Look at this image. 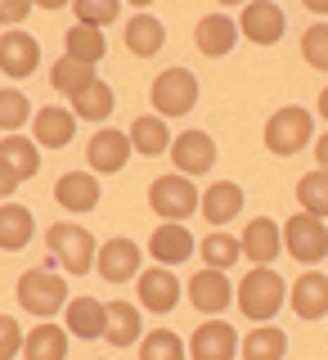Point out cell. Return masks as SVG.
<instances>
[{
    "label": "cell",
    "mask_w": 328,
    "mask_h": 360,
    "mask_svg": "<svg viewBox=\"0 0 328 360\" xmlns=\"http://www.w3.org/2000/svg\"><path fill=\"white\" fill-rule=\"evenodd\" d=\"M301 5H306L310 14H328V0H301Z\"/></svg>",
    "instance_id": "obj_44"
},
{
    "label": "cell",
    "mask_w": 328,
    "mask_h": 360,
    "mask_svg": "<svg viewBox=\"0 0 328 360\" xmlns=\"http://www.w3.org/2000/svg\"><path fill=\"white\" fill-rule=\"evenodd\" d=\"M194 252H198V243H194V234H189L185 221H162L149 234V257L157 266H166V270L180 266V262H189Z\"/></svg>",
    "instance_id": "obj_12"
},
{
    "label": "cell",
    "mask_w": 328,
    "mask_h": 360,
    "mask_svg": "<svg viewBox=\"0 0 328 360\" xmlns=\"http://www.w3.org/2000/svg\"><path fill=\"white\" fill-rule=\"evenodd\" d=\"M301 59L315 72H328V22H315V27L301 32Z\"/></svg>",
    "instance_id": "obj_39"
},
{
    "label": "cell",
    "mask_w": 328,
    "mask_h": 360,
    "mask_svg": "<svg viewBox=\"0 0 328 360\" xmlns=\"http://www.w3.org/2000/svg\"><path fill=\"white\" fill-rule=\"evenodd\" d=\"M90 82H99L95 68H90V63H77V59H67V54L50 68V86H54V95H67V99H72V95H81Z\"/></svg>",
    "instance_id": "obj_34"
},
{
    "label": "cell",
    "mask_w": 328,
    "mask_h": 360,
    "mask_svg": "<svg viewBox=\"0 0 328 360\" xmlns=\"http://www.w3.org/2000/svg\"><path fill=\"white\" fill-rule=\"evenodd\" d=\"M202 266L207 270H230V266H239V257H243V248H239V234H225V230H211V234H202Z\"/></svg>",
    "instance_id": "obj_33"
},
{
    "label": "cell",
    "mask_w": 328,
    "mask_h": 360,
    "mask_svg": "<svg viewBox=\"0 0 328 360\" xmlns=\"http://www.w3.org/2000/svg\"><path fill=\"white\" fill-rule=\"evenodd\" d=\"M185 292H189V302L198 307V315H207V320H216V315L234 302V284L225 279V270H207V266L185 284Z\"/></svg>",
    "instance_id": "obj_13"
},
{
    "label": "cell",
    "mask_w": 328,
    "mask_h": 360,
    "mask_svg": "<svg viewBox=\"0 0 328 360\" xmlns=\"http://www.w3.org/2000/svg\"><path fill=\"white\" fill-rule=\"evenodd\" d=\"M162 45H166V27H162V18H153V14H135V18L126 22V50L135 54V59H153Z\"/></svg>",
    "instance_id": "obj_28"
},
{
    "label": "cell",
    "mask_w": 328,
    "mask_h": 360,
    "mask_svg": "<svg viewBox=\"0 0 328 360\" xmlns=\"http://www.w3.org/2000/svg\"><path fill=\"white\" fill-rule=\"evenodd\" d=\"M243 360H284L288 352V333L279 329V324H256V329H247V338L239 342Z\"/></svg>",
    "instance_id": "obj_31"
},
{
    "label": "cell",
    "mask_w": 328,
    "mask_h": 360,
    "mask_svg": "<svg viewBox=\"0 0 328 360\" xmlns=\"http://www.w3.org/2000/svg\"><path fill=\"white\" fill-rule=\"evenodd\" d=\"M149 104L157 108V117H185L198 104V77L189 68H166L153 77L149 86Z\"/></svg>",
    "instance_id": "obj_4"
},
{
    "label": "cell",
    "mask_w": 328,
    "mask_h": 360,
    "mask_svg": "<svg viewBox=\"0 0 328 360\" xmlns=\"http://www.w3.org/2000/svg\"><path fill=\"white\" fill-rule=\"evenodd\" d=\"M198 185L189 176H157L153 185H149V207H153V217H162V221H185V217H194L198 212Z\"/></svg>",
    "instance_id": "obj_6"
},
{
    "label": "cell",
    "mask_w": 328,
    "mask_h": 360,
    "mask_svg": "<svg viewBox=\"0 0 328 360\" xmlns=\"http://www.w3.org/2000/svg\"><path fill=\"white\" fill-rule=\"evenodd\" d=\"M67 108H72L81 122H104L108 112L117 108V95H112V86H108V82H90L81 95L67 99Z\"/></svg>",
    "instance_id": "obj_32"
},
{
    "label": "cell",
    "mask_w": 328,
    "mask_h": 360,
    "mask_svg": "<svg viewBox=\"0 0 328 360\" xmlns=\"http://www.w3.org/2000/svg\"><path fill=\"white\" fill-rule=\"evenodd\" d=\"M104 324H108V307L95 297H67L63 307V329L72 338H104Z\"/></svg>",
    "instance_id": "obj_24"
},
{
    "label": "cell",
    "mask_w": 328,
    "mask_h": 360,
    "mask_svg": "<svg viewBox=\"0 0 328 360\" xmlns=\"http://www.w3.org/2000/svg\"><path fill=\"white\" fill-rule=\"evenodd\" d=\"M32 5H41V9H63V5H72V0H32Z\"/></svg>",
    "instance_id": "obj_45"
},
{
    "label": "cell",
    "mask_w": 328,
    "mask_h": 360,
    "mask_svg": "<svg viewBox=\"0 0 328 360\" xmlns=\"http://www.w3.org/2000/svg\"><path fill=\"white\" fill-rule=\"evenodd\" d=\"M194 45L202 50V59H225L239 45V22L230 14H202L194 22Z\"/></svg>",
    "instance_id": "obj_20"
},
{
    "label": "cell",
    "mask_w": 328,
    "mask_h": 360,
    "mask_svg": "<svg viewBox=\"0 0 328 360\" xmlns=\"http://www.w3.org/2000/svg\"><path fill=\"white\" fill-rule=\"evenodd\" d=\"M135 292H140V311H153V315H166L180 307V279L166 266L140 270L135 275Z\"/></svg>",
    "instance_id": "obj_10"
},
{
    "label": "cell",
    "mask_w": 328,
    "mask_h": 360,
    "mask_svg": "<svg viewBox=\"0 0 328 360\" xmlns=\"http://www.w3.org/2000/svg\"><path fill=\"white\" fill-rule=\"evenodd\" d=\"M239 27L252 45H279L288 22H284V9H279L275 0H247L243 14H239Z\"/></svg>",
    "instance_id": "obj_14"
},
{
    "label": "cell",
    "mask_w": 328,
    "mask_h": 360,
    "mask_svg": "<svg viewBox=\"0 0 328 360\" xmlns=\"http://www.w3.org/2000/svg\"><path fill=\"white\" fill-rule=\"evenodd\" d=\"M63 54H67V59H77V63H90V68H95L108 54V41H104V32H99V27L72 22V27L63 32Z\"/></svg>",
    "instance_id": "obj_29"
},
{
    "label": "cell",
    "mask_w": 328,
    "mask_h": 360,
    "mask_svg": "<svg viewBox=\"0 0 328 360\" xmlns=\"http://www.w3.org/2000/svg\"><path fill=\"white\" fill-rule=\"evenodd\" d=\"M239 352V333H234V324H225L221 315L207 324H198L194 338H189V360H234Z\"/></svg>",
    "instance_id": "obj_17"
},
{
    "label": "cell",
    "mask_w": 328,
    "mask_h": 360,
    "mask_svg": "<svg viewBox=\"0 0 328 360\" xmlns=\"http://www.w3.org/2000/svg\"><path fill=\"white\" fill-rule=\"evenodd\" d=\"M234 297H239V311L252 324H265V320H275L279 307L288 302V284L279 279L275 266H252L239 279V292H234Z\"/></svg>",
    "instance_id": "obj_1"
},
{
    "label": "cell",
    "mask_w": 328,
    "mask_h": 360,
    "mask_svg": "<svg viewBox=\"0 0 328 360\" xmlns=\"http://www.w3.org/2000/svg\"><path fill=\"white\" fill-rule=\"evenodd\" d=\"M22 324L14 320V315H0V360H14L22 352Z\"/></svg>",
    "instance_id": "obj_40"
},
{
    "label": "cell",
    "mask_w": 328,
    "mask_h": 360,
    "mask_svg": "<svg viewBox=\"0 0 328 360\" xmlns=\"http://www.w3.org/2000/svg\"><path fill=\"white\" fill-rule=\"evenodd\" d=\"M315 135V122H310V108L301 104H284L275 108V117L265 122V149L279 153V158H292L297 149H306Z\"/></svg>",
    "instance_id": "obj_5"
},
{
    "label": "cell",
    "mask_w": 328,
    "mask_h": 360,
    "mask_svg": "<svg viewBox=\"0 0 328 360\" xmlns=\"http://www.w3.org/2000/svg\"><path fill=\"white\" fill-rule=\"evenodd\" d=\"M126 135H131V149L144 153V158L166 153V149H171V140H176V135H166V117H157V112H144V117H135Z\"/></svg>",
    "instance_id": "obj_27"
},
{
    "label": "cell",
    "mask_w": 328,
    "mask_h": 360,
    "mask_svg": "<svg viewBox=\"0 0 328 360\" xmlns=\"http://www.w3.org/2000/svg\"><path fill=\"white\" fill-rule=\"evenodd\" d=\"M37 68H41V45H37V37H27L22 27L0 32V72L14 77V82H27Z\"/></svg>",
    "instance_id": "obj_9"
},
{
    "label": "cell",
    "mask_w": 328,
    "mask_h": 360,
    "mask_svg": "<svg viewBox=\"0 0 328 360\" xmlns=\"http://www.w3.org/2000/svg\"><path fill=\"white\" fill-rule=\"evenodd\" d=\"M27 117H32V99L22 95V90H14V86H5V90H0V131L18 135Z\"/></svg>",
    "instance_id": "obj_37"
},
{
    "label": "cell",
    "mask_w": 328,
    "mask_h": 360,
    "mask_svg": "<svg viewBox=\"0 0 328 360\" xmlns=\"http://www.w3.org/2000/svg\"><path fill=\"white\" fill-rule=\"evenodd\" d=\"M171 162L180 176H207L216 167V140L207 131H180L171 140Z\"/></svg>",
    "instance_id": "obj_11"
},
{
    "label": "cell",
    "mask_w": 328,
    "mask_h": 360,
    "mask_svg": "<svg viewBox=\"0 0 328 360\" xmlns=\"http://www.w3.org/2000/svg\"><path fill=\"white\" fill-rule=\"evenodd\" d=\"M315 162H320V172H328V131L315 140Z\"/></svg>",
    "instance_id": "obj_43"
},
{
    "label": "cell",
    "mask_w": 328,
    "mask_h": 360,
    "mask_svg": "<svg viewBox=\"0 0 328 360\" xmlns=\"http://www.w3.org/2000/svg\"><path fill=\"white\" fill-rule=\"evenodd\" d=\"M72 9H77V22H86V27H99V32H104L108 22H117L122 0H72Z\"/></svg>",
    "instance_id": "obj_38"
},
{
    "label": "cell",
    "mask_w": 328,
    "mask_h": 360,
    "mask_svg": "<svg viewBox=\"0 0 328 360\" xmlns=\"http://www.w3.org/2000/svg\"><path fill=\"white\" fill-rule=\"evenodd\" d=\"M126 158H131V135L126 131H95V140L86 144V162H90V172L95 176H117L122 167H126Z\"/></svg>",
    "instance_id": "obj_16"
},
{
    "label": "cell",
    "mask_w": 328,
    "mask_h": 360,
    "mask_svg": "<svg viewBox=\"0 0 328 360\" xmlns=\"http://www.w3.org/2000/svg\"><path fill=\"white\" fill-rule=\"evenodd\" d=\"M22 360H67V329L63 324H32L22 338Z\"/></svg>",
    "instance_id": "obj_26"
},
{
    "label": "cell",
    "mask_w": 328,
    "mask_h": 360,
    "mask_svg": "<svg viewBox=\"0 0 328 360\" xmlns=\"http://www.w3.org/2000/svg\"><path fill=\"white\" fill-rule=\"evenodd\" d=\"M275 5H279V0H275Z\"/></svg>",
    "instance_id": "obj_49"
},
{
    "label": "cell",
    "mask_w": 328,
    "mask_h": 360,
    "mask_svg": "<svg viewBox=\"0 0 328 360\" xmlns=\"http://www.w3.org/2000/svg\"><path fill=\"white\" fill-rule=\"evenodd\" d=\"M144 262V252L135 248V239H104L99 243V252H95V270H99V279L104 284H131L135 275H140V266Z\"/></svg>",
    "instance_id": "obj_8"
},
{
    "label": "cell",
    "mask_w": 328,
    "mask_h": 360,
    "mask_svg": "<svg viewBox=\"0 0 328 360\" xmlns=\"http://www.w3.org/2000/svg\"><path fill=\"white\" fill-rule=\"evenodd\" d=\"M315 108H320V117H324V122H328V86H324V90H320V104H315Z\"/></svg>",
    "instance_id": "obj_46"
},
{
    "label": "cell",
    "mask_w": 328,
    "mask_h": 360,
    "mask_svg": "<svg viewBox=\"0 0 328 360\" xmlns=\"http://www.w3.org/2000/svg\"><path fill=\"white\" fill-rule=\"evenodd\" d=\"M37 234V217L22 202H0V248L5 252H22Z\"/></svg>",
    "instance_id": "obj_25"
},
{
    "label": "cell",
    "mask_w": 328,
    "mask_h": 360,
    "mask_svg": "<svg viewBox=\"0 0 328 360\" xmlns=\"http://www.w3.org/2000/svg\"><path fill=\"white\" fill-rule=\"evenodd\" d=\"M140 360H189V347L171 329H149L140 338Z\"/></svg>",
    "instance_id": "obj_35"
},
{
    "label": "cell",
    "mask_w": 328,
    "mask_h": 360,
    "mask_svg": "<svg viewBox=\"0 0 328 360\" xmlns=\"http://www.w3.org/2000/svg\"><path fill=\"white\" fill-rule=\"evenodd\" d=\"M104 307H108L104 342H112V347H131V342H140V338H144V315H140V302L117 297V302H104Z\"/></svg>",
    "instance_id": "obj_23"
},
{
    "label": "cell",
    "mask_w": 328,
    "mask_h": 360,
    "mask_svg": "<svg viewBox=\"0 0 328 360\" xmlns=\"http://www.w3.org/2000/svg\"><path fill=\"white\" fill-rule=\"evenodd\" d=\"M216 5H239V0H216ZM243 5H247V0H243Z\"/></svg>",
    "instance_id": "obj_47"
},
{
    "label": "cell",
    "mask_w": 328,
    "mask_h": 360,
    "mask_svg": "<svg viewBox=\"0 0 328 360\" xmlns=\"http://www.w3.org/2000/svg\"><path fill=\"white\" fill-rule=\"evenodd\" d=\"M45 248H50V257L59 262V270L67 275H86V270H95V234L86 230V225L77 221H54L50 230H45Z\"/></svg>",
    "instance_id": "obj_2"
},
{
    "label": "cell",
    "mask_w": 328,
    "mask_h": 360,
    "mask_svg": "<svg viewBox=\"0 0 328 360\" xmlns=\"http://www.w3.org/2000/svg\"><path fill=\"white\" fill-rule=\"evenodd\" d=\"M0 162L18 180H32L41 172V144L27 140V135H5V140H0Z\"/></svg>",
    "instance_id": "obj_30"
},
{
    "label": "cell",
    "mask_w": 328,
    "mask_h": 360,
    "mask_svg": "<svg viewBox=\"0 0 328 360\" xmlns=\"http://www.w3.org/2000/svg\"><path fill=\"white\" fill-rule=\"evenodd\" d=\"M288 302H292V311H297L301 320H324L328 315V275L315 270V266H306L288 284Z\"/></svg>",
    "instance_id": "obj_15"
},
{
    "label": "cell",
    "mask_w": 328,
    "mask_h": 360,
    "mask_svg": "<svg viewBox=\"0 0 328 360\" xmlns=\"http://www.w3.org/2000/svg\"><path fill=\"white\" fill-rule=\"evenodd\" d=\"M32 9H37L32 0H0V27H22Z\"/></svg>",
    "instance_id": "obj_41"
},
{
    "label": "cell",
    "mask_w": 328,
    "mask_h": 360,
    "mask_svg": "<svg viewBox=\"0 0 328 360\" xmlns=\"http://www.w3.org/2000/svg\"><path fill=\"white\" fill-rule=\"evenodd\" d=\"M198 207H202V221L230 225V221L243 212V185H239V180H211V185L202 189Z\"/></svg>",
    "instance_id": "obj_22"
},
{
    "label": "cell",
    "mask_w": 328,
    "mask_h": 360,
    "mask_svg": "<svg viewBox=\"0 0 328 360\" xmlns=\"http://www.w3.org/2000/svg\"><path fill=\"white\" fill-rule=\"evenodd\" d=\"M239 248H243V257L252 266H270L279 252H284V230H279L270 217H252L243 225V234H239Z\"/></svg>",
    "instance_id": "obj_18"
},
{
    "label": "cell",
    "mask_w": 328,
    "mask_h": 360,
    "mask_svg": "<svg viewBox=\"0 0 328 360\" xmlns=\"http://www.w3.org/2000/svg\"><path fill=\"white\" fill-rule=\"evenodd\" d=\"M131 5H153V0H131Z\"/></svg>",
    "instance_id": "obj_48"
},
{
    "label": "cell",
    "mask_w": 328,
    "mask_h": 360,
    "mask_svg": "<svg viewBox=\"0 0 328 360\" xmlns=\"http://www.w3.org/2000/svg\"><path fill=\"white\" fill-rule=\"evenodd\" d=\"M324 262H328V257H324Z\"/></svg>",
    "instance_id": "obj_50"
},
{
    "label": "cell",
    "mask_w": 328,
    "mask_h": 360,
    "mask_svg": "<svg viewBox=\"0 0 328 360\" xmlns=\"http://www.w3.org/2000/svg\"><path fill=\"white\" fill-rule=\"evenodd\" d=\"M284 252L297 257L301 266H315L328 257V225L320 217H310V212H297V217H288L284 225Z\"/></svg>",
    "instance_id": "obj_7"
},
{
    "label": "cell",
    "mask_w": 328,
    "mask_h": 360,
    "mask_svg": "<svg viewBox=\"0 0 328 360\" xmlns=\"http://www.w3.org/2000/svg\"><path fill=\"white\" fill-rule=\"evenodd\" d=\"M297 207L301 212H310V217H328V172H320V167H315V172H306L297 180Z\"/></svg>",
    "instance_id": "obj_36"
},
{
    "label": "cell",
    "mask_w": 328,
    "mask_h": 360,
    "mask_svg": "<svg viewBox=\"0 0 328 360\" xmlns=\"http://www.w3.org/2000/svg\"><path fill=\"white\" fill-rule=\"evenodd\" d=\"M18 307L27 315H37V320H50V315H59L67 307V279L59 270H22L18 275Z\"/></svg>",
    "instance_id": "obj_3"
},
{
    "label": "cell",
    "mask_w": 328,
    "mask_h": 360,
    "mask_svg": "<svg viewBox=\"0 0 328 360\" xmlns=\"http://www.w3.org/2000/svg\"><path fill=\"white\" fill-rule=\"evenodd\" d=\"M99 198H104V185L95 180V172H67V176H59V185H54V202H59L63 212H72V217L95 212Z\"/></svg>",
    "instance_id": "obj_19"
},
{
    "label": "cell",
    "mask_w": 328,
    "mask_h": 360,
    "mask_svg": "<svg viewBox=\"0 0 328 360\" xmlns=\"http://www.w3.org/2000/svg\"><path fill=\"white\" fill-rule=\"evenodd\" d=\"M18 185H22V180H18L14 172H9V167H5V162H0V198H5V202H9V198H14V189H18Z\"/></svg>",
    "instance_id": "obj_42"
},
{
    "label": "cell",
    "mask_w": 328,
    "mask_h": 360,
    "mask_svg": "<svg viewBox=\"0 0 328 360\" xmlns=\"http://www.w3.org/2000/svg\"><path fill=\"white\" fill-rule=\"evenodd\" d=\"M77 135V112L72 108H37L32 112V140L41 144V149H67Z\"/></svg>",
    "instance_id": "obj_21"
}]
</instances>
